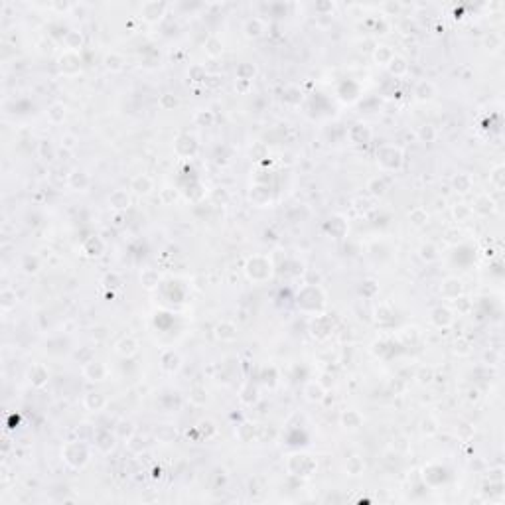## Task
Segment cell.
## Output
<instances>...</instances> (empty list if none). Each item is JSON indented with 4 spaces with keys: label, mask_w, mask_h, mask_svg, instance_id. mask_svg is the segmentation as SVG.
I'll list each match as a JSON object with an SVG mask.
<instances>
[{
    "label": "cell",
    "mask_w": 505,
    "mask_h": 505,
    "mask_svg": "<svg viewBox=\"0 0 505 505\" xmlns=\"http://www.w3.org/2000/svg\"><path fill=\"white\" fill-rule=\"evenodd\" d=\"M430 322L436 326V328H448V326L454 322V312L446 306H438L430 312Z\"/></svg>",
    "instance_id": "obj_1"
},
{
    "label": "cell",
    "mask_w": 505,
    "mask_h": 505,
    "mask_svg": "<svg viewBox=\"0 0 505 505\" xmlns=\"http://www.w3.org/2000/svg\"><path fill=\"white\" fill-rule=\"evenodd\" d=\"M130 190H132L134 194H138V195H148V194L154 190V182H152L150 176L138 174V176H134L132 180H130Z\"/></svg>",
    "instance_id": "obj_2"
},
{
    "label": "cell",
    "mask_w": 505,
    "mask_h": 505,
    "mask_svg": "<svg viewBox=\"0 0 505 505\" xmlns=\"http://www.w3.org/2000/svg\"><path fill=\"white\" fill-rule=\"evenodd\" d=\"M83 375L89 381H103L107 377V367L99 361H87L83 367Z\"/></svg>",
    "instance_id": "obj_3"
},
{
    "label": "cell",
    "mask_w": 505,
    "mask_h": 505,
    "mask_svg": "<svg viewBox=\"0 0 505 505\" xmlns=\"http://www.w3.org/2000/svg\"><path fill=\"white\" fill-rule=\"evenodd\" d=\"M434 95H436V87H434L432 81L423 79V81H419L417 85H414V97H417V101L424 103V101H430Z\"/></svg>",
    "instance_id": "obj_4"
},
{
    "label": "cell",
    "mask_w": 505,
    "mask_h": 505,
    "mask_svg": "<svg viewBox=\"0 0 505 505\" xmlns=\"http://www.w3.org/2000/svg\"><path fill=\"white\" fill-rule=\"evenodd\" d=\"M440 292H442L444 298L456 300L458 296H462V282L458 278H446L440 286Z\"/></svg>",
    "instance_id": "obj_5"
},
{
    "label": "cell",
    "mask_w": 505,
    "mask_h": 505,
    "mask_svg": "<svg viewBox=\"0 0 505 505\" xmlns=\"http://www.w3.org/2000/svg\"><path fill=\"white\" fill-rule=\"evenodd\" d=\"M114 351H116L118 355H121V358H132V355L138 351V343H136L134 338L127 336V338H123V340H118V342H116Z\"/></svg>",
    "instance_id": "obj_6"
},
{
    "label": "cell",
    "mask_w": 505,
    "mask_h": 505,
    "mask_svg": "<svg viewBox=\"0 0 505 505\" xmlns=\"http://www.w3.org/2000/svg\"><path fill=\"white\" fill-rule=\"evenodd\" d=\"M215 338L221 340V342H233L237 338V328L235 324L229 322V320H223L215 326Z\"/></svg>",
    "instance_id": "obj_7"
},
{
    "label": "cell",
    "mask_w": 505,
    "mask_h": 505,
    "mask_svg": "<svg viewBox=\"0 0 505 505\" xmlns=\"http://www.w3.org/2000/svg\"><path fill=\"white\" fill-rule=\"evenodd\" d=\"M109 203H111V207H113V210H116V212H123V210H127V207L130 205V195H129L125 190H116V192H113V194H111V197H109Z\"/></svg>",
    "instance_id": "obj_8"
},
{
    "label": "cell",
    "mask_w": 505,
    "mask_h": 505,
    "mask_svg": "<svg viewBox=\"0 0 505 505\" xmlns=\"http://www.w3.org/2000/svg\"><path fill=\"white\" fill-rule=\"evenodd\" d=\"M472 212H473V213H480V215H489V213L495 212V201H493L489 195H480V197L476 199V203H473Z\"/></svg>",
    "instance_id": "obj_9"
},
{
    "label": "cell",
    "mask_w": 505,
    "mask_h": 505,
    "mask_svg": "<svg viewBox=\"0 0 505 505\" xmlns=\"http://www.w3.org/2000/svg\"><path fill=\"white\" fill-rule=\"evenodd\" d=\"M304 397L310 403H322L324 397H326V389L322 387V383H310V385H306V389H304Z\"/></svg>",
    "instance_id": "obj_10"
},
{
    "label": "cell",
    "mask_w": 505,
    "mask_h": 505,
    "mask_svg": "<svg viewBox=\"0 0 505 505\" xmlns=\"http://www.w3.org/2000/svg\"><path fill=\"white\" fill-rule=\"evenodd\" d=\"M264 22L261 18H251L247 24H245V36L247 38H259L264 34Z\"/></svg>",
    "instance_id": "obj_11"
},
{
    "label": "cell",
    "mask_w": 505,
    "mask_h": 505,
    "mask_svg": "<svg viewBox=\"0 0 505 505\" xmlns=\"http://www.w3.org/2000/svg\"><path fill=\"white\" fill-rule=\"evenodd\" d=\"M395 57V51L389 48V46H379L375 49V62L381 64V65H389Z\"/></svg>",
    "instance_id": "obj_12"
},
{
    "label": "cell",
    "mask_w": 505,
    "mask_h": 505,
    "mask_svg": "<svg viewBox=\"0 0 505 505\" xmlns=\"http://www.w3.org/2000/svg\"><path fill=\"white\" fill-rule=\"evenodd\" d=\"M48 118H49V123H53V125L64 123V118H65V107H64L62 103H53V105L48 109Z\"/></svg>",
    "instance_id": "obj_13"
},
{
    "label": "cell",
    "mask_w": 505,
    "mask_h": 505,
    "mask_svg": "<svg viewBox=\"0 0 505 505\" xmlns=\"http://www.w3.org/2000/svg\"><path fill=\"white\" fill-rule=\"evenodd\" d=\"M342 424L349 430H355V428L361 426V417L355 410H347V412L342 414Z\"/></svg>",
    "instance_id": "obj_14"
},
{
    "label": "cell",
    "mask_w": 505,
    "mask_h": 505,
    "mask_svg": "<svg viewBox=\"0 0 505 505\" xmlns=\"http://www.w3.org/2000/svg\"><path fill=\"white\" fill-rule=\"evenodd\" d=\"M505 168L499 164V166H495L493 170H491V174H489V182H491V186L495 188V190H503V186H505Z\"/></svg>",
    "instance_id": "obj_15"
},
{
    "label": "cell",
    "mask_w": 505,
    "mask_h": 505,
    "mask_svg": "<svg viewBox=\"0 0 505 505\" xmlns=\"http://www.w3.org/2000/svg\"><path fill=\"white\" fill-rule=\"evenodd\" d=\"M105 397L101 395V393H89L87 397H85V407L89 408V410H101L103 407H105Z\"/></svg>",
    "instance_id": "obj_16"
},
{
    "label": "cell",
    "mask_w": 505,
    "mask_h": 505,
    "mask_svg": "<svg viewBox=\"0 0 505 505\" xmlns=\"http://www.w3.org/2000/svg\"><path fill=\"white\" fill-rule=\"evenodd\" d=\"M345 470H347L349 476H359V473H363V470H365V464L359 456H351L345 464Z\"/></svg>",
    "instance_id": "obj_17"
},
{
    "label": "cell",
    "mask_w": 505,
    "mask_h": 505,
    "mask_svg": "<svg viewBox=\"0 0 505 505\" xmlns=\"http://www.w3.org/2000/svg\"><path fill=\"white\" fill-rule=\"evenodd\" d=\"M105 67H107L109 71H121V69L125 67V59H123V55H118V53H109V55L105 57Z\"/></svg>",
    "instance_id": "obj_18"
},
{
    "label": "cell",
    "mask_w": 505,
    "mask_h": 505,
    "mask_svg": "<svg viewBox=\"0 0 505 505\" xmlns=\"http://www.w3.org/2000/svg\"><path fill=\"white\" fill-rule=\"evenodd\" d=\"M367 190H369L373 195L383 197L385 194H387V184L383 182V178H373V180L369 182V186H367Z\"/></svg>",
    "instance_id": "obj_19"
},
{
    "label": "cell",
    "mask_w": 505,
    "mask_h": 505,
    "mask_svg": "<svg viewBox=\"0 0 505 505\" xmlns=\"http://www.w3.org/2000/svg\"><path fill=\"white\" fill-rule=\"evenodd\" d=\"M472 184H473V182H472V178H470L468 174H458V176L454 178V188H456L458 192H464V194L470 192V190H472Z\"/></svg>",
    "instance_id": "obj_20"
},
{
    "label": "cell",
    "mask_w": 505,
    "mask_h": 505,
    "mask_svg": "<svg viewBox=\"0 0 505 505\" xmlns=\"http://www.w3.org/2000/svg\"><path fill=\"white\" fill-rule=\"evenodd\" d=\"M221 51H223V44L217 40V38H210L207 40V44H205V53L210 55V57H217V55H221Z\"/></svg>",
    "instance_id": "obj_21"
},
{
    "label": "cell",
    "mask_w": 505,
    "mask_h": 505,
    "mask_svg": "<svg viewBox=\"0 0 505 505\" xmlns=\"http://www.w3.org/2000/svg\"><path fill=\"white\" fill-rule=\"evenodd\" d=\"M387 67H389V71H391V73H395V75H403V73H407V69H408V64L405 62L403 57H397V55H395V57H393V62H391Z\"/></svg>",
    "instance_id": "obj_22"
},
{
    "label": "cell",
    "mask_w": 505,
    "mask_h": 505,
    "mask_svg": "<svg viewBox=\"0 0 505 505\" xmlns=\"http://www.w3.org/2000/svg\"><path fill=\"white\" fill-rule=\"evenodd\" d=\"M408 219L414 225H424L428 221V213H426V210H423V207H414V210L408 213Z\"/></svg>",
    "instance_id": "obj_23"
},
{
    "label": "cell",
    "mask_w": 505,
    "mask_h": 505,
    "mask_svg": "<svg viewBox=\"0 0 505 505\" xmlns=\"http://www.w3.org/2000/svg\"><path fill=\"white\" fill-rule=\"evenodd\" d=\"M421 259L426 261V262L436 261V259H438V249H436V245H432V243L423 245V247H421Z\"/></svg>",
    "instance_id": "obj_24"
},
{
    "label": "cell",
    "mask_w": 505,
    "mask_h": 505,
    "mask_svg": "<svg viewBox=\"0 0 505 505\" xmlns=\"http://www.w3.org/2000/svg\"><path fill=\"white\" fill-rule=\"evenodd\" d=\"M452 213H454V217H456L458 221H468V219L473 215L472 207H470V205H466V203H460V205H456Z\"/></svg>",
    "instance_id": "obj_25"
},
{
    "label": "cell",
    "mask_w": 505,
    "mask_h": 505,
    "mask_svg": "<svg viewBox=\"0 0 505 505\" xmlns=\"http://www.w3.org/2000/svg\"><path fill=\"white\" fill-rule=\"evenodd\" d=\"M69 184H71L73 188H77V186H79V190H85V188L89 186V178H87V174H85V172H73V174H71V180H69Z\"/></svg>",
    "instance_id": "obj_26"
},
{
    "label": "cell",
    "mask_w": 505,
    "mask_h": 505,
    "mask_svg": "<svg viewBox=\"0 0 505 505\" xmlns=\"http://www.w3.org/2000/svg\"><path fill=\"white\" fill-rule=\"evenodd\" d=\"M417 136H419L423 142H432V140L436 138V130H434V127H430V125H423V127H419Z\"/></svg>",
    "instance_id": "obj_27"
},
{
    "label": "cell",
    "mask_w": 505,
    "mask_h": 505,
    "mask_svg": "<svg viewBox=\"0 0 505 505\" xmlns=\"http://www.w3.org/2000/svg\"><path fill=\"white\" fill-rule=\"evenodd\" d=\"M97 446H99L103 452H109V450H113V448H114V436H111L109 432L101 434V436L97 438Z\"/></svg>",
    "instance_id": "obj_28"
},
{
    "label": "cell",
    "mask_w": 505,
    "mask_h": 505,
    "mask_svg": "<svg viewBox=\"0 0 505 505\" xmlns=\"http://www.w3.org/2000/svg\"><path fill=\"white\" fill-rule=\"evenodd\" d=\"M486 44L489 46V48H488L489 51H497V49L503 46V38H501L499 34H495V32H489V36L486 38Z\"/></svg>",
    "instance_id": "obj_29"
},
{
    "label": "cell",
    "mask_w": 505,
    "mask_h": 505,
    "mask_svg": "<svg viewBox=\"0 0 505 505\" xmlns=\"http://www.w3.org/2000/svg\"><path fill=\"white\" fill-rule=\"evenodd\" d=\"M190 401H192L194 405H205V401H207V393H205V389H201V387H194V389H192V395H190Z\"/></svg>",
    "instance_id": "obj_30"
},
{
    "label": "cell",
    "mask_w": 505,
    "mask_h": 505,
    "mask_svg": "<svg viewBox=\"0 0 505 505\" xmlns=\"http://www.w3.org/2000/svg\"><path fill=\"white\" fill-rule=\"evenodd\" d=\"M142 284H144L146 288H154V286L158 284V275H156L154 271H144V275H142Z\"/></svg>",
    "instance_id": "obj_31"
},
{
    "label": "cell",
    "mask_w": 505,
    "mask_h": 505,
    "mask_svg": "<svg viewBox=\"0 0 505 505\" xmlns=\"http://www.w3.org/2000/svg\"><path fill=\"white\" fill-rule=\"evenodd\" d=\"M178 105V99L172 95V93H164L162 97H160V107L164 109V111H170V109H174Z\"/></svg>",
    "instance_id": "obj_32"
},
{
    "label": "cell",
    "mask_w": 505,
    "mask_h": 505,
    "mask_svg": "<svg viewBox=\"0 0 505 505\" xmlns=\"http://www.w3.org/2000/svg\"><path fill=\"white\" fill-rule=\"evenodd\" d=\"M174 436H176V430H172V428H168V426H162V428L156 432V438L162 440V442H170V440H174Z\"/></svg>",
    "instance_id": "obj_33"
},
{
    "label": "cell",
    "mask_w": 505,
    "mask_h": 505,
    "mask_svg": "<svg viewBox=\"0 0 505 505\" xmlns=\"http://www.w3.org/2000/svg\"><path fill=\"white\" fill-rule=\"evenodd\" d=\"M423 432H424V434H434V432H436V424H434L432 421H424V423H423Z\"/></svg>",
    "instance_id": "obj_34"
},
{
    "label": "cell",
    "mask_w": 505,
    "mask_h": 505,
    "mask_svg": "<svg viewBox=\"0 0 505 505\" xmlns=\"http://www.w3.org/2000/svg\"><path fill=\"white\" fill-rule=\"evenodd\" d=\"M62 146H65V148H73V146H75V136H71V134L62 136Z\"/></svg>",
    "instance_id": "obj_35"
}]
</instances>
